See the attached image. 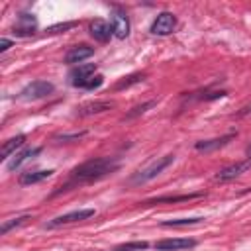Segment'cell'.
Wrapping results in <instances>:
<instances>
[{
  "label": "cell",
  "instance_id": "obj_4",
  "mask_svg": "<svg viewBox=\"0 0 251 251\" xmlns=\"http://www.w3.org/2000/svg\"><path fill=\"white\" fill-rule=\"evenodd\" d=\"M96 212L92 208H82V210H73V212H67V214H61L57 218H53L51 222L45 224V227H57V226H65V224H75V222H82V220H88L92 218Z\"/></svg>",
  "mask_w": 251,
  "mask_h": 251
},
{
  "label": "cell",
  "instance_id": "obj_25",
  "mask_svg": "<svg viewBox=\"0 0 251 251\" xmlns=\"http://www.w3.org/2000/svg\"><path fill=\"white\" fill-rule=\"evenodd\" d=\"M86 131H76V133H59L55 135V141H76L80 137H84Z\"/></svg>",
  "mask_w": 251,
  "mask_h": 251
},
{
  "label": "cell",
  "instance_id": "obj_23",
  "mask_svg": "<svg viewBox=\"0 0 251 251\" xmlns=\"http://www.w3.org/2000/svg\"><path fill=\"white\" fill-rule=\"evenodd\" d=\"M102 82H104V76H102V75H94V76H90V78L82 84V88H84V90H94V88L102 86Z\"/></svg>",
  "mask_w": 251,
  "mask_h": 251
},
{
  "label": "cell",
  "instance_id": "obj_12",
  "mask_svg": "<svg viewBox=\"0 0 251 251\" xmlns=\"http://www.w3.org/2000/svg\"><path fill=\"white\" fill-rule=\"evenodd\" d=\"M35 27H37L35 18H33L31 14H22V16L18 18V24L14 25L12 31H14L16 35H20V37H29V35H33Z\"/></svg>",
  "mask_w": 251,
  "mask_h": 251
},
{
  "label": "cell",
  "instance_id": "obj_27",
  "mask_svg": "<svg viewBox=\"0 0 251 251\" xmlns=\"http://www.w3.org/2000/svg\"><path fill=\"white\" fill-rule=\"evenodd\" d=\"M10 47H12V41H10L8 37H2V39H0V51H8Z\"/></svg>",
  "mask_w": 251,
  "mask_h": 251
},
{
  "label": "cell",
  "instance_id": "obj_2",
  "mask_svg": "<svg viewBox=\"0 0 251 251\" xmlns=\"http://www.w3.org/2000/svg\"><path fill=\"white\" fill-rule=\"evenodd\" d=\"M173 161H175V155H163V157L153 159L147 167H143L141 171H137V173L129 178V184H145V182H149V180L155 178L159 173H163Z\"/></svg>",
  "mask_w": 251,
  "mask_h": 251
},
{
  "label": "cell",
  "instance_id": "obj_26",
  "mask_svg": "<svg viewBox=\"0 0 251 251\" xmlns=\"http://www.w3.org/2000/svg\"><path fill=\"white\" fill-rule=\"evenodd\" d=\"M71 27H75V22L57 24V25H51V27H47V33H59V31H67V29H71Z\"/></svg>",
  "mask_w": 251,
  "mask_h": 251
},
{
  "label": "cell",
  "instance_id": "obj_24",
  "mask_svg": "<svg viewBox=\"0 0 251 251\" xmlns=\"http://www.w3.org/2000/svg\"><path fill=\"white\" fill-rule=\"evenodd\" d=\"M141 249H147V243H145V241H133V243H126V245L118 247L116 251H141Z\"/></svg>",
  "mask_w": 251,
  "mask_h": 251
},
{
  "label": "cell",
  "instance_id": "obj_5",
  "mask_svg": "<svg viewBox=\"0 0 251 251\" xmlns=\"http://www.w3.org/2000/svg\"><path fill=\"white\" fill-rule=\"evenodd\" d=\"M175 25H176L175 14H171V12H161V14L153 20L149 31H151L153 35H169V33H173Z\"/></svg>",
  "mask_w": 251,
  "mask_h": 251
},
{
  "label": "cell",
  "instance_id": "obj_17",
  "mask_svg": "<svg viewBox=\"0 0 251 251\" xmlns=\"http://www.w3.org/2000/svg\"><path fill=\"white\" fill-rule=\"evenodd\" d=\"M24 143H25V135H16V137H10V139H6V141H4V145H2V153H0V159H2V161L10 159V157L16 153V149H20Z\"/></svg>",
  "mask_w": 251,
  "mask_h": 251
},
{
  "label": "cell",
  "instance_id": "obj_10",
  "mask_svg": "<svg viewBox=\"0 0 251 251\" xmlns=\"http://www.w3.org/2000/svg\"><path fill=\"white\" fill-rule=\"evenodd\" d=\"M94 55V49L90 47V45H86V43H80V45H75V47H71L69 51H67V55H65V63H69V65H80L84 59H88V57H92Z\"/></svg>",
  "mask_w": 251,
  "mask_h": 251
},
{
  "label": "cell",
  "instance_id": "obj_8",
  "mask_svg": "<svg viewBox=\"0 0 251 251\" xmlns=\"http://www.w3.org/2000/svg\"><path fill=\"white\" fill-rule=\"evenodd\" d=\"M249 167H251V161H249V159H247V161H241V163H233V165L222 169V171L216 175V180H218V182H229V180L241 176Z\"/></svg>",
  "mask_w": 251,
  "mask_h": 251
},
{
  "label": "cell",
  "instance_id": "obj_14",
  "mask_svg": "<svg viewBox=\"0 0 251 251\" xmlns=\"http://www.w3.org/2000/svg\"><path fill=\"white\" fill-rule=\"evenodd\" d=\"M235 135L233 133H227V135H222V137H214V139H204V141H198L194 147L196 151H204V153H210V151H216L224 145H227Z\"/></svg>",
  "mask_w": 251,
  "mask_h": 251
},
{
  "label": "cell",
  "instance_id": "obj_16",
  "mask_svg": "<svg viewBox=\"0 0 251 251\" xmlns=\"http://www.w3.org/2000/svg\"><path fill=\"white\" fill-rule=\"evenodd\" d=\"M55 171L53 169H43V171H27V173H22L20 176V184L22 186H29V184H37L45 178H49Z\"/></svg>",
  "mask_w": 251,
  "mask_h": 251
},
{
  "label": "cell",
  "instance_id": "obj_7",
  "mask_svg": "<svg viewBox=\"0 0 251 251\" xmlns=\"http://www.w3.org/2000/svg\"><path fill=\"white\" fill-rule=\"evenodd\" d=\"M112 31L118 39H126L129 35V20L124 10H114L112 12Z\"/></svg>",
  "mask_w": 251,
  "mask_h": 251
},
{
  "label": "cell",
  "instance_id": "obj_15",
  "mask_svg": "<svg viewBox=\"0 0 251 251\" xmlns=\"http://www.w3.org/2000/svg\"><path fill=\"white\" fill-rule=\"evenodd\" d=\"M114 108L112 100H96V102H88L84 106L78 108V116H92V114H102L106 110Z\"/></svg>",
  "mask_w": 251,
  "mask_h": 251
},
{
  "label": "cell",
  "instance_id": "obj_18",
  "mask_svg": "<svg viewBox=\"0 0 251 251\" xmlns=\"http://www.w3.org/2000/svg\"><path fill=\"white\" fill-rule=\"evenodd\" d=\"M202 196L200 192H194V194H180V196H159V198H153V200H147L143 204L151 206V204H163V202H186V200H192V198H198Z\"/></svg>",
  "mask_w": 251,
  "mask_h": 251
},
{
  "label": "cell",
  "instance_id": "obj_22",
  "mask_svg": "<svg viewBox=\"0 0 251 251\" xmlns=\"http://www.w3.org/2000/svg\"><path fill=\"white\" fill-rule=\"evenodd\" d=\"M155 106V102L153 100H149V102H143V104H139V106H135V108H131L127 114H126V118L124 120H131V118H135V116H139V114H145L149 108H153Z\"/></svg>",
  "mask_w": 251,
  "mask_h": 251
},
{
  "label": "cell",
  "instance_id": "obj_1",
  "mask_svg": "<svg viewBox=\"0 0 251 251\" xmlns=\"http://www.w3.org/2000/svg\"><path fill=\"white\" fill-rule=\"evenodd\" d=\"M120 167V163L112 157H96V159H90L78 167H75L71 171V176L69 180L55 192H63V190H69L71 186H78V184H86V182H92V180H98V178H104L106 175L114 173L116 169Z\"/></svg>",
  "mask_w": 251,
  "mask_h": 251
},
{
  "label": "cell",
  "instance_id": "obj_21",
  "mask_svg": "<svg viewBox=\"0 0 251 251\" xmlns=\"http://www.w3.org/2000/svg\"><path fill=\"white\" fill-rule=\"evenodd\" d=\"M143 78H145V75H143V73H133V75H129V76H124V78H122L114 88H116V90H124V88H129V86H131V84H135V82H141Z\"/></svg>",
  "mask_w": 251,
  "mask_h": 251
},
{
  "label": "cell",
  "instance_id": "obj_6",
  "mask_svg": "<svg viewBox=\"0 0 251 251\" xmlns=\"http://www.w3.org/2000/svg\"><path fill=\"white\" fill-rule=\"evenodd\" d=\"M196 241L194 239H186V237H167V239H159L155 243L157 251H178V249H190L194 247Z\"/></svg>",
  "mask_w": 251,
  "mask_h": 251
},
{
  "label": "cell",
  "instance_id": "obj_3",
  "mask_svg": "<svg viewBox=\"0 0 251 251\" xmlns=\"http://www.w3.org/2000/svg\"><path fill=\"white\" fill-rule=\"evenodd\" d=\"M55 90V86L47 80H33L29 84H25L20 92V98L22 100H41L45 96H49L51 92Z\"/></svg>",
  "mask_w": 251,
  "mask_h": 251
},
{
  "label": "cell",
  "instance_id": "obj_19",
  "mask_svg": "<svg viewBox=\"0 0 251 251\" xmlns=\"http://www.w3.org/2000/svg\"><path fill=\"white\" fill-rule=\"evenodd\" d=\"M204 218L196 216V218H178V220H165L161 226L163 227H184V226H196L200 224Z\"/></svg>",
  "mask_w": 251,
  "mask_h": 251
},
{
  "label": "cell",
  "instance_id": "obj_28",
  "mask_svg": "<svg viewBox=\"0 0 251 251\" xmlns=\"http://www.w3.org/2000/svg\"><path fill=\"white\" fill-rule=\"evenodd\" d=\"M247 157H249V161H251V145L247 147Z\"/></svg>",
  "mask_w": 251,
  "mask_h": 251
},
{
  "label": "cell",
  "instance_id": "obj_13",
  "mask_svg": "<svg viewBox=\"0 0 251 251\" xmlns=\"http://www.w3.org/2000/svg\"><path fill=\"white\" fill-rule=\"evenodd\" d=\"M112 25L108 24V22H104V20H94L92 24H90V35L96 39V41H100V43H106L110 37H112Z\"/></svg>",
  "mask_w": 251,
  "mask_h": 251
},
{
  "label": "cell",
  "instance_id": "obj_9",
  "mask_svg": "<svg viewBox=\"0 0 251 251\" xmlns=\"http://www.w3.org/2000/svg\"><path fill=\"white\" fill-rule=\"evenodd\" d=\"M94 71H96V65H94V63H86V65H78V67H75V69L69 73V76H71V84L82 88V84H84L90 76H94Z\"/></svg>",
  "mask_w": 251,
  "mask_h": 251
},
{
  "label": "cell",
  "instance_id": "obj_20",
  "mask_svg": "<svg viewBox=\"0 0 251 251\" xmlns=\"http://www.w3.org/2000/svg\"><path fill=\"white\" fill-rule=\"evenodd\" d=\"M27 220H29V216H18V218H12V220H4V222H2V226H0V233H2V235H6L10 229L24 226Z\"/></svg>",
  "mask_w": 251,
  "mask_h": 251
},
{
  "label": "cell",
  "instance_id": "obj_11",
  "mask_svg": "<svg viewBox=\"0 0 251 251\" xmlns=\"http://www.w3.org/2000/svg\"><path fill=\"white\" fill-rule=\"evenodd\" d=\"M39 153H41V147H25V149H22V151H18V153L12 155V159L6 163V169H8V171H16V169H20L27 159H31V157H35V155H39Z\"/></svg>",
  "mask_w": 251,
  "mask_h": 251
}]
</instances>
